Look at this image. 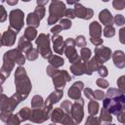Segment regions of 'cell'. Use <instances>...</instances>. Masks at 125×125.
I'll list each match as a JSON object with an SVG mask.
<instances>
[{
	"mask_svg": "<svg viewBox=\"0 0 125 125\" xmlns=\"http://www.w3.org/2000/svg\"><path fill=\"white\" fill-rule=\"evenodd\" d=\"M25 58L23 53L20 49H12L7 51L3 56V64L0 69V78H1V84L4 83L6 78H8L11 74V71L13 70L15 64L18 65H23L25 62Z\"/></svg>",
	"mask_w": 125,
	"mask_h": 125,
	"instance_id": "6da1fadb",
	"label": "cell"
},
{
	"mask_svg": "<svg viewBox=\"0 0 125 125\" xmlns=\"http://www.w3.org/2000/svg\"><path fill=\"white\" fill-rule=\"evenodd\" d=\"M15 85H16V95L20 98L21 101L25 100L31 89L32 85L31 82L27 76V73L22 65H19L17 67L16 72H15Z\"/></svg>",
	"mask_w": 125,
	"mask_h": 125,
	"instance_id": "7a4b0ae2",
	"label": "cell"
},
{
	"mask_svg": "<svg viewBox=\"0 0 125 125\" xmlns=\"http://www.w3.org/2000/svg\"><path fill=\"white\" fill-rule=\"evenodd\" d=\"M65 4L62 1L57 0L52 1L49 6V18H48V24L52 25L55 24L58 21L62 20L64 17L65 12Z\"/></svg>",
	"mask_w": 125,
	"mask_h": 125,
	"instance_id": "3957f363",
	"label": "cell"
},
{
	"mask_svg": "<svg viewBox=\"0 0 125 125\" xmlns=\"http://www.w3.org/2000/svg\"><path fill=\"white\" fill-rule=\"evenodd\" d=\"M53 105L45 104L42 107L33 108L30 116V121L34 123H43L49 118H51V113L53 111Z\"/></svg>",
	"mask_w": 125,
	"mask_h": 125,
	"instance_id": "277c9868",
	"label": "cell"
},
{
	"mask_svg": "<svg viewBox=\"0 0 125 125\" xmlns=\"http://www.w3.org/2000/svg\"><path fill=\"white\" fill-rule=\"evenodd\" d=\"M36 45H37V50L41 57L43 59H49L53 54L52 50L50 48V37L48 34L45 33H40L38 37L35 39Z\"/></svg>",
	"mask_w": 125,
	"mask_h": 125,
	"instance_id": "5b68a950",
	"label": "cell"
},
{
	"mask_svg": "<svg viewBox=\"0 0 125 125\" xmlns=\"http://www.w3.org/2000/svg\"><path fill=\"white\" fill-rule=\"evenodd\" d=\"M21 101L20 98L14 94L11 97H7L5 94H1V99H0V109L4 111H14V109L19 105V104Z\"/></svg>",
	"mask_w": 125,
	"mask_h": 125,
	"instance_id": "8992f818",
	"label": "cell"
},
{
	"mask_svg": "<svg viewBox=\"0 0 125 125\" xmlns=\"http://www.w3.org/2000/svg\"><path fill=\"white\" fill-rule=\"evenodd\" d=\"M23 12L20 9H16V10H12L10 12L9 15V21H10V27L13 28L14 30H16L17 32H19L24 22H23Z\"/></svg>",
	"mask_w": 125,
	"mask_h": 125,
	"instance_id": "52a82bcc",
	"label": "cell"
},
{
	"mask_svg": "<svg viewBox=\"0 0 125 125\" xmlns=\"http://www.w3.org/2000/svg\"><path fill=\"white\" fill-rule=\"evenodd\" d=\"M83 106H84V100L80 97L79 99L75 100V102L72 104V107H71V111H70V115L74 120L75 124H79L81 123L83 117H84V110H83Z\"/></svg>",
	"mask_w": 125,
	"mask_h": 125,
	"instance_id": "ba28073f",
	"label": "cell"
},
{
	"mask_svg": "<svg viewBox=\"0 0 125 125\" xmlns=\"http://www.w3.org/2000/svg\"><path fill=\"white\" fill-rule=\"evenodd\" d=\"M65 47H64V55L66 56V58L68 59L69 62L74 63L76 62H78L79 60H81V58L78 56L76 50H75V40L72 38H67L65 41Z\"/></svg>",
	"mask_w": 125,
	"mask_h": 125,
	"instance_id": "9c48e42d",
	"label": "cell"
},
{
	"mask_svg": "<svg viewBox=\"0 0 125 125\" xmlns=\"http://www.w3.org/2000/svg\"><path fill=\"white\" fill-rule=\"evenodd\" d=\"M52 79L56 89H63V87L65 86V83L70 81L71 77L66 70H60L57 75L52 77Z\"/></svg>",
	"mask_w": 125,
	"mask_h": 125,
	"instance_id": "30bf717a",
	"label": "cell"
},
{
	"mask_svg": "<svg viewBox=\"0 0 125 125\" xmlns=\"http://www.w3.org/2000/svg\"><path fill=\"white\" fill-rule=\"evenodd\" d=\"M74 11H75L76 17L82 20H90L94 16V11L92 9L86 8L79 3L74 4Z\"/></svg>",
	"mask_w": 125,
	"mask_h": 125,
	"instance_id": "8fae6325",
	"label": "cell"
},
{
	"mask_svg": "<svg viewBox=\"0 0 125 125\" xmlns=\"http://www.w3.org/2000/svg\"><path fill=\"white\" fill-rule=\"evenodd\" d=\"M70 72L75 76H80L82 74H88V62H83L79 60L78 62L71 63Z\"/></svg>",
	"mask_w": 125,
	"mask_h": 125,
	"instance_id": "7c38bea8",
	"label": "cell"
},
{
	"mask_svg": "<svg viewBox=\"0 0 125 125\" xmlns=\"http://www.w3.org/2000/svg\"><path fill=\"white\" fill-rule=\"evenodd\" d=\"M18 32L16 30H14L13 28L9 27L3 34L1 37V45L2 46H13L16 42V37H17Z\"/></svg>",
	"mask_w": 125,
	"mask_h": 125,
	"instance_id": "4fadbf2b",
	"label": "cell"
},
{
	"mask_svg": "<svg viewBox=\"0 0 125 125\" xmlns=\"http://www.w3.org/2000/svg\"><path fill=\"white\" fill-rule=\"evenodd\" d=\"M95 57H97L102 62H105L112 57L111 49L108 47L102 46V45H101V47L97 46L95 48Z\"/></svg>",
	"mask_w": 125,
	"mask_h": 125,
	"instance_id": "5bb4252c",
	"label": "cell"
},
{
	"mask_svg": "<svg viewBox=\"0 0 125 125\" xmlns=\"http://www.w3.org/2000/svg\"><path fill=\"white\" fill-rule=\"evenodd\" d=\"M84 90V83L82 81H76L68 89L67 95L72 100H77L81 97V91Z\"/></svg>",
	"mask_w": 125,
	"mask_h": 125,
	"instance_id": "9a60e30c",
	"label": "cell"
},
{
	"mask_svg": "<svg viewBox=\"0 0 125 125\" xmlns=\"http://www.w3.org/2000/svg\"><path fill=\"white\" fill-rule=\"evenodd\" d=\"M52 42L55 53L59 55H62V53H64V47H65V42L63 41L62 36L59 34H54L52 37Z\"/></svg>",
	"mask_w": 125,
	"mask_h": 125,
	"instance_id": "2e32d148",
	"label": "cell"
},
{
	"mask_svg": "<svg viewBox=\"0 0 125 125\" xmlns=\"http://www.w3.org/2000/svg\"><path fill=\"white\" fill-rule=\"evenodd\" d=\"M112 61L114 65L117 68H124L125 67V54L121 50H117L112 53Z\"/></svg>",
	"mask_w": 125,
	"mask_h": 125,
	"instance_id": "e0dca14e",
	"label": "cell"
},
{
	"mask_svg": "<svg viewBox=\"0 0 125 125\" xmlns=\"http://www.w3.org/2000/svg\"><path fill=\"white\" fill-rule=\"evenodd\" d=\"M63 96V92L62 89H56L54 92H52L49 97L46 99L45 101V104H49V105H53L55 104H57L58 102H60V100L62 98Z\"/></svg>",
	"mask_w": 125,
	"mask_h": 125,
	"instance_id": "ac0fdd59",
	"label": "cell"
},
{
	"mask_svg": "<svg viewBox=\"0 0 125 125\" xmlns=\"http://www.w3.org/2000/svg\"><path fill=\"white\" fill-rule=\"evenodd\" d=\"M99 20L104 25H112L113 23V17L111 13L107 9H104L99 14Z\"/></svg>",
	"mask_w": 125,
	"mask_h": 125,
	"instance_id": "d6986e66",
	"label": "cell"
},
{
	"mask_svg": "<svg viewBox=\"0 0 125 125\" xmlns=\"http://www.w3.org/2000/svg\"><path fill=\"white\" fill-rule=\"evenodd\" d=\"M65 115V112L62 107H56L51 113V120L54 123H61Z\"/></svg>",
	"mask_w": 125,
	"mask_h": 125,
	"instance_id": "ffe728a7",
	"label": "cell"
},
{
	"mask_svg": "<svg viewBox=\"0 0 125 125\" xmlns=\"http://www.w3.org/2000/svg\"><path fill=\"white\" fill-rule=\"evenodd\" d=\"M104 62H102L97 57L94 56V58L90 59L88 62V75H91L94 71H97L101 65H103Z\"/></svg>",
	"mask_w": 125,
	"mask_h": 125,
	"instance_id": "44dd1931",
	"label": "cell"
},
{
	"mask_svg": "<svg viewBox=\"0 0 125 125\" xmlns=\"http://www.w3.org/2000/svg\"><path fill=\"white\" fill-rule=\"evenodd\" d=\"M89 33L91 37H101L102 26L98 21H93L89 25Z\"/></svg>",
	"mask_w": 125,
	"mask_h": 125,
	"instance_id": "7402d4cb",
	"label": "cell"
},
{
	"mask_svg": "<svg viewBox=\"0 0 125 125\" xmlns=\"http://www.w3.org/2000/svg\"><path fill=\"white\" fill-rule=\"evenodd\" d=\"M31 48H33L32 46V43L31 41L27 40L23 35L19 39V42H18V49H20L22 53H26L28 50H30Z\"/></svg>",
	"mask_w": 125,
	"mask_h": 125,
	"instance_id": "603a6c76",
	"label": "cell"
},
{
	"mask_svg": "<svg viewBox=\"0 0 125 125\" xmlns=\"http://www.w3.org/2000/svg\"><path fill=\"white\" fill-rule=\"evenodd\" d=\"M99 121H100V124H108V123H111V121H112L111 113L106 108L103 107L102 110H101V113H100Z\"/></svg>",
	"mask_w": 125,
	"mask_h": 125,
	"instance_id": "cb8c5ba5",
	"label": "cell"
},
{
	"mask_svg": "<svg viewBox=\"0 0 125 125\" xmlns=\"http://www.w3.org/2000/svg\"><path fill=\"white\" fill-rule=\"evenodd\" d=\"M48 62L51 65H53L54 67L56 68H59L61 66H62L64 64V61L62 57L60 56H57V55H52L49 59H48Z\"/></svg>",
	"mask_w": 125,
	"mask_h": 125,
	"instance_id": "d4e9b609",
	"label": "cell"
},
{
	"mask_svg": "<svg viewBox=\"0 0 125 125\" xmlns=\"http://www.w3.org/2000/svg\"><path fill=\"white\" fill-rule=\"evenodd\" d=\"M26 23L28 24V26H33L36 28L40 24V19L34 13H29L26 18Z\"/></svg>",
	"mask_w": 125,
	"mask_h": 125,
	"instance_id": "484cf974",
	"label": "cell"
},
{
	"mask_svg": "<svg viewBox=\"0 0 125 125\" xmlns=\"http://www.w3.org/2000/svg\"><path fill=\"white\" fill-rule=\"evenodd\" d=\"M99 109H100V104L98 102H96L95 100L91 99L89 104H88V113L89 115H95L99 112Z\"/></svg>",
	"mask_w": 125,
	"mask_h": 125,
	"instance_id": "4316f807",
	"label": "cell"
},
{
	"mask_svg": "<svg viewBox=\"0 0 125 125\" xmlns=\"http://www.w3.org/2000/svg\"><path fill=\"white\" fill-rule=\"evenodd\" d=\"M23 36H24L27 40L32 41V40L35 39L36 36H37V30H36V28L33 27V26H27V27L24 29Z\"/></svg>",
	"mask_w": 125,
	"mask_h": 125,
	"instance_id": "83f0119b",
	"label": "cell"
},
{
	"mask_svg": "<svg viewBox=\"0 0 125 125\" xmlns=\"http://www.w3.org/2000/svg\"><path fill=\"white\" fill-rule=\"evenodd\" d=\"M31 112H32V110H31L29 107H27V106L22 107V108L18 112V114H19V116H20V118H21V122H24V121H26V120H29V119H30V116H31Z\"/></svg>",
	"mask_w": 125,
	"mask_h": 125,
	"instance_id": "f1b7e54d",
	"label": "cell"
},
{
	"mask_svg": "<svg viewBox=\"0 0 125 125\" xmlns=\"http://www.w3.org/2000/svg\"><path fill=\"white\" fill-rule=\"evenodd\" d=\"M31 107L32 108H37V107H42L45 104L43 98L39 95H35L32 99H31Z\"/></svg>",
	"mask_w": 125,
	"mask_h": 125,
	"instance_id": "f546056e",
	"label": "cell"
},
{
	"mask_svg": "<svg viewBox=\"0 0 125 125\" xmlns=\"http://www.w3.org/2000/svg\"><path fill=\"white\" fill-rule=\"evenodd\" d=\"M91 50L89 48H81V51H80V58L83 62H89L90 59H91Z\"/></svg>",
	"mask_w": 125,
	"mask_h": 125,
	"instance_id": "4dcf8cb0",
	"label": "cell"
},
{
	"mask_svg": "<svg viewBox=\"0 0 125 125\" xmlns=\"http://www.w3.org/2000/svg\"><path fill=\"white\" fill-rule=\"evenodd\" d=\"M39 56V52L37 49H34V48H31L30 50H28L26 53H25V57L28 61H35Z\"/></svg>",
	"mask_w": 125,
	"mask_h": 125,
	"instance_id": "1f68e13d",
	"label": "cell"
},
{
	"mask_svg": "<svg viewBox=\"0 0 125 125\" xmlns=\"http://www.w3.org/2000/svg\"><path fill=\"white\" fill-rule=\"evenodd\" d=\"M103 33L105 37L110 38V37H113L115 35V29L112 25H105V27L103 30Z\"/></svg>",
	"mask_w": 125,
	"mask_h": 125,
	"instance_id": "d6a6232c",
	"label": "cell"
},
{
	"mask_svg": "<svg viewBox=\"0 0 125 125\" xmlns=\"http://www.w3.org/2000/svg\"><path fill=\"white\" fill-rule=\"evenodd\" d=\"M21 122V118H20L19 114H12V115L8 118V120H7L6 123H7L8 125H19Z\"/></svg>",
	"mask_w": 125,
	"mask_h": 125,
	"instance_id": "836d02e7",
	"label": "cell"
},
{
	"mask_svg": "<svg viewBox=\"0 0 125 125\" xmlns=\"http://www.w3.org/2000/svg\"><path fill=\"white\" fill-rule=\"evenodd\" d=\"M122 92L119 90V89H116V88H109L105 94L106 97L108 98H115V97H118L119 95H121Z\"/></svg>",
	"mask_w": 125,
	"mask_h": 125,
	"instance_id": "e575fe53",
	"label": "cell"
},
{
	"mask_svg": "<svg viewBox=\"0 0 125 125\" xmlns=\"http://www.w3.org/2000/svg\"><path fill=\"white\" fill-rule=\"evenodd\" d=\"M75 43H76V46L79 47V48H84V47H86V45H87L86 38H85L83 35H78V36L75 38Z\"/></svg>",
	"mask_w": 125,
	"mask_h": 125,
	"instance_id": "d590c367",
	"label": "cell"
},
{
	"mask_svg": "<svg viewBox=\"0 0 125 125\" xmlns=\"http://www.w3.org/2000/svg\"><path fill=\"white\" fill-rule=\"evenodd\" d=\"M45 12H46V10H45V8H44V6H37L35 9H34V14L40 19V20H42L43 18H44V16H45Z\"/></svg>",
	"mask_w": 125,
	"mask_h": 125,
	"instance_id": "8d00e7d4",
	"label": "cell"
},
{
	"mask_svg": "<svg viewBox=\"0 0 125 125\" xmlns=\"http://www.w3.org/2000/svg\"><path fill=\"white\" fill-rule=\"evenodd\" d=\"M61 107L63 109V111H64L65 113H70L71 107H72V104H71L68 100H65V101H63V102L61 104Z\"/></svg>",
	"mask_w": 125,
	"mask_h": 125,
	"instance_id": "74e56055",
	"label": "cell"
},
{
	"mask_svg": "<svg viewBox=\"0 0 125 125\" xmlns=\"http://www.w3.org/2000/svg\"><path fill=\"white\" fill-rule=\"evenodd\" d=\"M112 6L115 10H123L125 8V0H113Z\"/></svg>",
	"mask_w": 125,
	"mask_h": 125,
	"instance_id": "f35d334b",
	"label": "cell"
},
{
	"mask_svg": "<svg viewBox=\"0 0 125 125\" xmlns=\"http://www.w3.org/2000/svg\"><path fill=\"white\" fill-rule=\"evenodd\" d=\"M117 87L122 93H125V75H122L117 79Z\"/></svg>",
	"mask_w": 125,
	"mask_h": 125,
	"instance_id": "ab89813d",
	"label": "cell"
},
{
	"mask_svg": "<svg viewBox=\"0 0 125 125\" xmlns=\"http://www.w3.org/2000/svg\"><path fill=\"white\" fill-rule=\"evenodd\" d=\"M59 69L58 68H56V67H54L53 65H48L47 67H46V72H47V74L49 75V76H51V77H54L55 75H57L58 73H59Z\"/></svg>",
	"mask_w": 125,
	"mask_h": 125,
	"instance_id": "60d3db41",
	"label": "cell"
},
{
	"mask_svg": "<svg viewBox=\"0 0 125 125\" xmlns=\"http://www.w3.org/2000/svg\"><path fill=\"white\" fill-rule=\"evenodd\" d=\"M61 123L62 124H64V125H72V124H75L73 118L70 115V113H65V115H64V117H63V119H62V121Z\"/></svg>",
	"mask_w": 125,
	"mask_h": 125,
	"instance_id": "b9f144b4",
	"label": "cell"
},
{
	"mask_svg": "<svg viewBox=\"0 0 125 125\" xmlns=\"http://www.w3.org/2000/svg\"><path fill=\"white\" fill-rule=\"evenodd\" d=\"M100 124V121L98 117H95V115H89L86 119V125H98Z\"/></svg>",
	"mask_w": 125,
	"mask_h": 125,
	"instance_id": "7bdbcfd3",
	"label": "cell"
},
{
	"mask_svg": "<svg viewBox=\"0 0 125 125\" xmlns=\"http://www.w3.org/2000/svg\"><path fill=\"white\" fill-rule=\"evenodd\" d=\"M113 21L116 25L118 26H122L123 24H125V18L122 15H116L113 18Z\"/></svg>",
	"mask_w": 125,
	"mask_h": 125,
	"instance_id": "ee69618b",
	"label": "cell"
},
{
	"mask_svg": "<svg viewBox=\"0 0 125 125\" xmlns=\"http://www.w3.org/2000/svg\"><path fill=\"white\" fill-rule=\"evenodd\" d=\"M60 23L62 27V29H69L71 27V21H70V19H62L60 20Z\"/></svg>",
	"mask_w": 125,
	"mask_h": 125,
	"instance_id": "f6af8a7d",
	"label": "cell"
},
{
	"mask_svg": "<svg viewBox=\"0 0 125 125\" xmlns=\"http://www.w3.org/2000/svg\"><path fill=\"white\" fill-rule=\"evenodd\" d=\"M96 84H97V86H99V87H101L103 89H106L108 87V82L105 79H104V77H101V78L97 79Z\"/></svg>",
	"mask_w": 125,
	"mask_h": 125,
	"instance_id": "bcb514c9",
	"label": "cell"
},
{
	"mask_svg": "<svg viewBox=\"0 0 125 125\" xmlns=\"http://www.w3.org/2000/svg\"><path fill=\"white\" fill-rule=\"evenodd\" d=\"M105 98V94L102 90H95L94 91V99L98 101H102Z\"/></svg>",
	"mask_w": 125,
	"mask_h": 125,
	"instance_id": "7dc6e473",
	"label": "cell"
},
{
	"mask_svg": "<svg viewBox=\"0 0 125 125\" xmlns=\"http://www.w3.org/2000/svg\"><path fill=\"white\" fill-rule=\"evenodd\" d=\"M13 114V112L12 111H4V110H1L0 111V119H1V121H3V122H7V120H8V118L11 116Z\"/></svg>",
	"mask_w": 125,
	"mask_h": 125,
	"instance_id": "c3c4849f",
	"label": "cell"
},
{
	"mask_svg": "<svg viewBox=\"0 0 125 125\" xmlns=\"http://www.w3.org/2000/svg\"><path fill=\"white\" fill-rule=\"evenodd\" d=\"M97 71H98V73H99V75H100L101 77H105V76H107V74H108L107 68H106V66H104V64L101 65Z\"/></svg>",
	"mask_w": 125,
	"mask_h": 125,
	"instance_id": "681fc988",
	"label": "cell"
},
{
	"mask_svg": "<svg viewBox=\"0 0 125 125\" xmlns=\"http://www.w3.org/2000/svg\"><path fill=\"white\" fill-rule=\"evenodd\" d=\"M64 17H66L67 19H74L76 18V15H75V11L74 9H66L65 12H64Z\"/></svg>",
	"mask_w": 125,
	"mask_h": 125,
	"instance_id": "f907efd6",
	"label": "cell"
},
{
	"mask_svg": "<svg viewBox=\"0 0 125 125\" xmlns=\"http://www.w3.org/2000/svg\"><path fill=\"white\" fill-rule=\"evenodd\" d=\"M90 41L92 44H94L95 46H101L104 43V40L101 37H91Z\"/></svg>",
	"mask_w": 125,
	"mask_h": 125,
	"instance_id": "816d5d0a",
	"label": "cell"
},
{
	"mask_svg": "<svg viewBox=\"0 0 125 125\" xmlns=\"http://www.w3.org/2000/svg\"><path fill=\"white\" fill-rule=\"evenodd\" d=\"M84 95L87 99L91 100V99H94V91L91 89V88H85L84 89Z\"/></svg>",
	"mask_w": 125,
	"mask_h": 125,
	"instance_id": "f5cc1de1",
	"label": "cell"
},
{
	"mask_svg": "<svg viewBox=\"0 0 125 125\" xmlns=\"http://www.w3.org/2000/svg\"><path fill=\"white\" fill-rule=\"evenodd\" d=\"M119 41L121 44L125 45V26L119 29Z\"/></svg>",
	"mask_w": 125,
	"mask_h": 125,
	"instance_id": "db71d44e",
	"label": "cell"
},
{
	"mask_svg": "<svg viewBox=\"0 0 125 125\" xmlns=\"http://www.w3.org/2000/svg\"><path fill=\"white\" fill-rule=\"evenodd\" d=\"M61 31H62V27L61 24H56L55 26H53L51 28V32L53 34H59Z\"/></svg>",
	"mask_w": 125,
	"mask_h": 125,
	"instance_id": "11a10c76",
	"label": "cell"
},
{
	"mask_svg": "<svg viewBox=\"0 0 125 125\" xmlns=\"http://www.w3.org/2000/svg\"><path fill=\"white\" fill-rule=\"evenodd\" d=\"M1 8V18H0V21L1 22H3V21H5V20L7 19V12H6V10H5V8L3 7V6H1L0 7Z\"/></svg>",
	"mask_w": 125,
	"mask_h": 125,
	"instance_id": "9f6ffc18",
	"label": "cell"
},
{
	"mask_svg": "<svg viewBox=\"0 0 125 125\" xmlns=\"http://www.w3.org/2000/svg\"><path fill=\"white\" fill-rule=\"evenodd\" d=\"M117 120H118L120 123L125 124V111H124V110H123L120 114L117 115Z\"/></svg>",
	"mask_w": 125,
	"mask_h": 125,
	"instance_id": "6f0895ef",
	"label": "cell"
},
{
	"mask_svg": "<svg viewBox=\"0 0 125 125\" xmlns=\"http://www.w3.org/2000/svg\"><path fill=\"white\" fill-rule=\"evenodd\" d=\"M48 2H49V0H36L37 6H45Z\"/></svg>",
	"mask_w": 125,
	"mask_h": 125,
	"instance_id": "680465c9",
	"label": "cell"
},
{
	"mask_svg": "<svg viewBox=\"0 0 125 125\" xmlns=\"http://www.w3.org/2000/svg\"><path fill=\"white\" fill-rule=\"evenodd\" d=\"M18 1L19 0H6V3L10 6H15V5L18 4Z\"/></svg>",
	"mask_w": 125,
	"mask_h": 125,
	"instance_id": "91938a15",
	"label": "cell"
},
{
	"mask_svg": "<svg viewBox=\"0 0 125 125\" xmlns=\"http://www.w3.org/2000/svg\"><path fill=\"white\" fill-rule=\"evenodd\" d=\"M78 2H79V0H66V3L69 4V5L76 4V3H78Z\"/></svg>",
	"mask_w": 125,
	"mask_h": 125,
	"instance_id": "94428289",
	"label": "cell"
},
{
	"mask_svg": "<svg viewBox=\"0 0 125 125\" xmlns=\"http://www.w3.org/2000/svg\"><path fill=\"white\" fill-rule=\"evenodd\" d=\"M21 1H22V2H29L30 0H21Z\"/></svg>",
	"mask_w": 125,
	"mask_h": 125,
	"instance_id": "6125c7cd",
	"label": "cell"
},
{
	"mask_svg": "<svg viewBox=\"0 0 125 125\" xmlns=\"http://www.w3.org/2000/svg\"><path fill=\"white\" fill-rule=\"evenodd\" d=\"M123 110H124V111H125V104H123Z\"/></svg>",
	"mask_w": 125,
	"mask_h": 125,
	"instance_id": "be15d7a7",
	"label": "cell"
},
{
	"mask_svg": "<svg viewBox=\"0 0 125 125\" xmlns=\"http://www.w3.org/2000/svg\"><path fill=\"white\" fill-rule=\"evenodd\" d=\"M102 1H104V2H107V1H109V0H102Z\"/></svg>",
	"mask_w": 125,
	"mask_h": 125,
	"instance_id": "e7e4bbea",
	"label": "cell"
},
{
	"mask_svg": "<svg viewBox=\"0 0 125 125\" xmlns=\"http://www.w3.org/2000/svg\"><path fill=\"white\" fill-rule=\"evenodd\" d=\"M52 1H57V0H52Z\"/></svg>",
	"mask_w": 125,
	"mask_h": 125,
	"instance_id": "03108f58",
	"label": "cell"
}]
</instances>
